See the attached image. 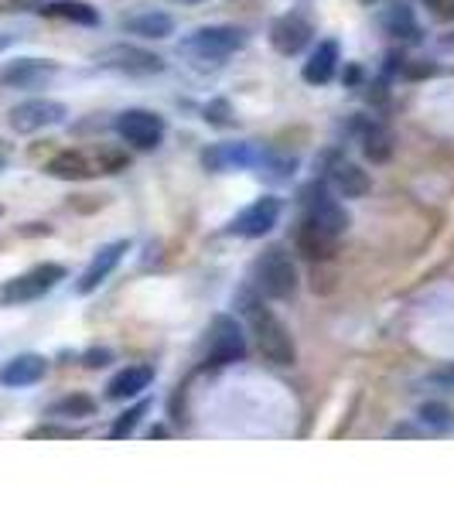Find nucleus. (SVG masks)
I'll use <instances>...</instances> for the list:
<instances>
[{"mask_svg": "<svg viewBox=\"0 0 454 512\" xmlns=\"http://www.w3.org/2000/svg\"><path fill=\"white\" fill-rule=\"evenodd\" d=\"M239 308H243L246 321H250V332L257 338V349L263 352V359L274 362V366H294L297 349H294L291 328H287L284 321H280L274 311L250 291L239 294Z\"/></svg>", "mask_w": 454, "mask_h": 512, "instance_id": "f257e3e1", "label": "nucleus"}, {"mask_svg": "<svg viewBox=\"0 0 454 512\" xmlns=\"http://www.w3.org/2000/svg\"><path fill=\"white\" fill-rule=\"evenodd\" d=\"M243 45H246V35L239 28H229V24H209V28H195L188 38H181L178 52L192 55V59H202V62H219V59L236 55Z\"/></svg>", "mask_w": 454, "mask_h": 512, "instance_id": "f03ea898", "label": "nucleus"}, {"mask_svg": "<svg viewBox=\"0 0 454 512\" xmlns=\"http://www.w3.org/2000/svg\"><path fill=\"white\" fill-rule=\"evenodd\" d=\"M253 274H257L260 291L267 297H274V301H287V297H294L297 291V267L284 246H267V250L260 253Z\"/></svg>", "mask_w": 454, "mask_h": 512, "instance_id": "7ed1b4c3", "label": "nucleus"}, {"mask_svg": "<svg viewBox=\"0 0 454 512\" xmlns=\"http://www.w3.org/2000/svg\"><path fill=\"white\" fill-rule=\"evenodd\" d=\"M59 280H65L62 263H38V267L24 270V274L0 284V304H4V308H14V304L38 301V297H45Z\"/></svg>", "mask_w": 454, "mask_h": 512, "instance_id": "20e7f679", "label": "nucleus"}, {"mask_svg": "<svg viewBox=\"0 0 454 512\" xmlns=\"http://www.w3.org/2000/svg\"><path fill=\"white\" fill-rule=\"evenodd\" d=\"M65 117H69V110H65L59 99L35 96L14 106V110L7 113V123H11L14 134H38V130L59 127V123H65Z\"/></svg>", "mask_w": 454, "mask_h": 512, "instance_id": "39448f33", "label": "nucleus"}, {"mask_svg": "<svg viewBox=\"0 0 454 512\" xmlns=\"http://www.w3.org/2000/svg\"><path fill=\"white\" fill-rule=\"evenodd\" d=\"M304 219L315 222L318 229H325V233L335 239H342L345 229H349V216H345L338 198L328 192L325 185H311L308 192H304Z\"/></svg>", "mask_w": 454, "mask_h": 512, "instance_id": "423d86ee", "label": "nucleus"}, {"mask_svg": "<svg viewBox=\"0 0 454 512\" xmlns=\"http://www.w3.org/2000/svg\"><path fill=\"white\" fill-rule=\"evenodd\" d=\"M96 65L120 72V76H158V72H164V62L158 55L147 52V48H137V45L103 48V52L96 55Z\"/></svg>", "mask_w": 454, "mask_h": 512, "instance_id": "0eeeda50", "label": "nucleus"}, {"mask_svg": "<svg viewBox=\"0 0 454 512\" xmlns=\"http://www.w3.org/2000/svg\"><path fill=\"white\" fill-rule=\"evenodd\" d=\"M117 134L137 151H154L164 140V120L154 110H123L117 117Z\"/></svg>", "mask_w": 454, "mask_h": 512, "instance_id": "6e6552de", "label": "nucleus"}, {"mask_svg": "<svg viewBox=\"0 0 454 512\" xmlns=\"http://www.w3.org/2000/svg\"><path fill=\"white\" fill-rule=\"evenodd\" d=\"M246 355V335L239 332L236 318L229 315H216L209 328V362L212 366H229V362H239Z\"/></svg>", "mask_w": 454, "mask_h": 512, "instance_id": "1a4fd4ad", "label": "nucleus"}, {"mask_svg": "<svg viewBox=\"0 0 454 512\" xmlns=\"http://www.w3.org/2000/svg\"><path fill=\"white\" fill-rule=\"evenodd\" d=\"M277 219H280V198L263 195L253 205H246V209L229 222V233L243 236V239H260L277 226Z\"/></svg>", "mask_w": 454, "mask_h": 512, "instance_id": "9d476101", "label": "nucleus"}, {"mask_svg": "<svg viewBox=\"0 0 454 512\" xmlns=\"http://www.w3.org/2000/svg\"><path fill=\"white\" fill-rule=\"evenodd\" d=\"M59 76V65L48 59H14L0 69V82L7 89H41Z\"/></svg>", "mask_w": 454, "mask_h": 512, "instance_id": "9b49d317", "label": "nucleus"}, {"mask_svg": "<svg viewBox=\"0 0 454 512\" xmlns=\"http://www.w3.org/2000/svg\"><path fill=\"white\" fill-rule=\"evenodd\" d=\"M48 373V359L38 352H24V355H14L11 362H4V369H0V383L7 386V390H21V386H35L41 383Z\"/></svg>", "mask_w": 454, "mask_h": 512, "instance_id": "f8f14e48", "label": "nucleus"}, {"mask_svg": "<svg viewBox=\"0 0 454 512\" xmlns=\"http://www.w3.org/2000/svg\"><path fill=\"white\" fill-rule=\"evenodd\" d=\"M257 161H263V154L253 144H216L202 154V164L209 171H239V168H253Z\"/></svg>", "mask_w": 454, "mask_h": 512, "instance_id": "ddd939ff", "label": "nucleus"}, {"mask_svg": "<svg viewBox=\"0 0 454 512\" xmlns=\"http://www.w3.org/2000/svg\"><path fill=\"white\" fill-rule=\"evenodd\" d=\"M123 253H127V243L123 239H117V243H106L103 250H99L93 260H89V267L82 270V277H79V284H76V291L79 294H93L99 284H103L106 277L117 270V263L123 260Z\"/></svg>", "mask_w": 454, "mask_h": 512, "instance_id": "4468645a", "label": "nucleus"}, {"mask_svg": "<svg viewBox=\"0 0 454 512\" xmlns=\"http://www.w3.org/2000/svg\"><path fill=\"white\" fill-rule=\"evenodd\" d=\"M45 171L52 178H62V181H86L93 175H103V168H99V154H86V151L55 154Z\"/></svg>", "mask_w": 454, "mask_h": 512, "instance_id": "2eb2a0df", "label": "nucleus"}, {"mask_svg": "<svg viewBox=\"0 0 454 512\" xmlns=\"http://www.w3.org/2000/svg\"><path fill=\"white\" fill-rule=\"evenodd\" d=\"M311 41V24L297 14H284L270 24V45L277 48L280 55H297L304 52V45Z\"/></svg>", "mask_w": 454, "mask_h": 512, "instance_id": "dca6fc26", "label": "nucleus"}, {"mask_svg": "<svg viewBox=\"0 0 454 512\" xmlns=\"http://www.w3.org/2000/svg\"><path fill=\"white\" fill-rule=\"evenodd\" d=\"M151 383H154V366H127V369H120V373L110 379L106 396H110V400H117V403L134 400V396L144 393Z\"/></svg>", "mask_w": 454, "mask_h": 512, "instance_id": "f3484780", "label": "nucleus"}, {"mask_svg": "<svg viewBox=\"0 0 454 512\" xmlns=\"http://www.w3.org/2000/svg\"><path fill=\"white\" fill-rule=\"evenodd\" d=\"M335 69H338V41L325 38L318 41V48L311 52V59L304 62V82H311V86H325V82L335 79Z\"/></svg>", "mask_w": 454, "mask_h": 512, "instance_id": "a211bd4d", "label": "nucleus"}, {"mask_svg": "<svg viewBox=\"0 0 454 512\" xmlns=\"http://www.w3.org/2000/svg\"><path fill=\"white\" fill-rule=\"evenodd\" d=\"M328 181H332L335 192L345 195V198H362L369 188H373V181H369L366 171L352 161H335L332 171H328Z\"/></svg>", "mask_w": 454, "mask_h": 512, "instance_id": "6ab92c4d", "label": "nucleus"}, {"mask_svg": "<svg viewBox=\"0 0 454 512\" xmlns=\"http://www.w3.org/2000/svg\"><path fill=\"white\" fill-rule=\"evenodd\" d=\"M294 243H297V250L308 256V260H325V256L335 253L338 239L328 236L325 229H318L315 222L301 219V226H297V233H294Z\"/></svg>", "mask_w": 454, "mask_h": 512, "instance_id": "aec40b11", "label": "nucleus"}, {"mask_svg": "<svg viewBox=\"0 0 454 512\" xmlns=\"http://www.w3.org/2000/svg\"><path fill=\"white\" fill-rule=\"evenodd\" d=\"M359 140H362V154H366L373 164H383L393 158V134L383 127V123H376V120L362 123Z\"/></svg>", "mask_w": 454, "mask_h": 512, "instance_id": "412c9836", "label": "nucleus"}, {"mask_svg": "<svg viewBox=\"0 0 454 512\" xmlns=\"http://www.w3.org/2000/svg\"><path fill=\"white\" fill-rule=\"evenodd\" d=\"M45 18H59V21H72V24H82V28H93L99 24V11L86 0H52V4L41 7Z\"/></svg>", "mask_w": 454, "mask_h": 512, "instance_id": "4be33fe9", "label": "nucleus"}, {"mask_svg": "<svg viewBox=\"0 0 454 512\" xmlns=\"http://www.w3.org/2000/svg\"><path fill=\"white\" fill-rule=\"evenodd\" d=\"M123 28L134 31L140 38H168V35H175V18L164 11H144L123 21Z\"/></svg>", "mask_w": 454, "mask_h": 512, "instance_id": "5701e85b", "label": "nucleus"}, {"mask_svg": "<svg viewBox=\"0 0 454 512\" xmlns=\"http://www.w3.org/2000/svg\"><path fill=\"white\" fill-rule=\"evenodd\" d=\"M52 420H82V417H93L96 414V400L86 393H69L62 400H55L52 407L45 410Z\"/></svg>", "mask_w": 454, "mask_h": 512, "instance_id": "b1692460", "label": "nucleus"}, {"mask_svg": "<svg viewBox=\"0 0 454 512\" xmlns=\"http://www.w3.org/2000/svg\"><path fill=\"white\" fill-rule=\"evenodd\" d=\"M383 28H386V35H393V38L420 41V24L414 18V11L403 7V4H393L390 11L383 14Z\"/></svg>", "mask_w": 454, "mask_h": 512, "instance_id": "393cba45", "label": "nucleus"}, {"mask_svg": "<svg viewBox=\"0 0 454 512\" xmlns=\"http://www.w3.org/2000/svg\"><path fill=\"white\" fill-rule=\"evenodd\" d=\"M151 410V403L147 400H140L137 407H130V410H123V414L113 420V427H110V437H117V441H123V437H130L134 434V427L140 424V417Z\"/></svg>", "mask_w": 454, "mask_h": 512, "instance_id": "a878e982", "label": "nucleus"}, {"mask_svg": "<svg viewBox=\"0 0 454 512\" xmlns=\"http://www.w3.org/2000/svg\"><path fill=\"white\" fill-rule=\"evenodd\" d=\"M205 120L216 123V127H229V123H233V113H229L226 99H216V103L205 106Z\"/></svg>", "mask_w": 454, "mask_h": 512, "instance_id": "bb28decb", "label": "nucleus"}, {"mask_svg": "<svg viewBox=\"0 0 454 512\" xmlns=\"http://www.w3.org/2000/svg\"><path fill=\"white\" fill-rule=\"evenodd\" d=\"M420 417H424L427 424H434V427H448L451 424V410L441 407V403H427V407L420 410Z\"/></svg>", "mask_w": 454, "mask_h": 512, "instance_id": "cd10ccee", "label": "nucleus"}, {"mask_svg": "<svg viewBox=\"0 0 454 512\" xmlns=\"http://www.w3.org/2000/svg\"><path fill=\"white\" fill-rule=\"evenodd\" d=\"M79 431H72V427H35V431H31V437H76Z\"/></svg>", "mask_w": 454, "mask_h": 512, "instance_id": "c85d7f7f", "label": "nucleus"}, {"mask_svg": "<svg viewBox=\"0 0 454 512\" xmlns=\"http://www.w3.org/2000/svg\"><path fill=\"white\" fill-rule=\"evenodd\" d=\"M110 362V349H89L86 352V366L89 369H99V366H106Z\"/></svg>", "mask_w": 454, "mask_h": 512, "instance_id": "c756f323", "label": "nucleus"}, {"mask_svg": "<svg viewBox=\"0 0 454 512\" xmlns=\"http://www.w3.org/2000/svg\"><path fill=\"white\" fill-rule=\"evenodd\" d=\"M362 4H373V0H362Z\"/></svg>", "mask_w": 454, "mask_h": 512, "instance_id": "7c9ffc66", "label": "nucleus"}, {"mask_svg": "<svg viewBox=\"0 0 454 512\" xmlns=\"http://www.w3.org/2000/svg\"><path fill=\"white\" fill-rule=\"evenodd\" d=\"M0 168H4V158H0Z\"/></svg>", "mask_w": 454, "mask_h": 512, "instance_id": "2f4dec72", "label": "nucleus"}, {"mask_svg": "<svg viewBox=\"0 0 454 512\" xmlns=\"http://www.w3.org/2000/svg\"><path fill=\"white\" fill-rule=\"evenodd\" d=\"M192 4H195V0H192Z\"/></svg>", "mask_w": 454, "mask_h": 512, "instance_id": "473e14b6", "label": "nucleus"}]
</instances>
